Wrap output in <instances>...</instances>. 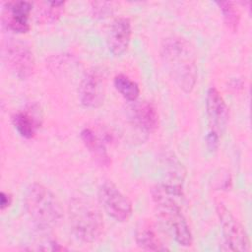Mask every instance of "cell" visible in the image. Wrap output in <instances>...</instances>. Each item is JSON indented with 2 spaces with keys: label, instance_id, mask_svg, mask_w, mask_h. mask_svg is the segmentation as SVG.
<instances>
[{
  "label": "cell",
  "instance_id": "6da1fadb",
  "mask_svg": "<svg viewBox=\"0 0 252 252\" xmlns=\"http://www.w3.org/2000/svg\"><path fill=\"white\" fill-rule=\"evenodd\" d=\"M160 56L177 86L185 93L191 92L197 79V65L190 43L180 36L166 37L160 46Z\"/></svg>",
  "mask_w": 252,
  "mask_h": 252
},
{
  "label": "cell",
  "instance_id": "7a4b0ae2",
  "mask_svg": "<svg viewBox=\"0 0 252 252\" xmlns=\"http://www.w3.org/2000/svg\"><path fill=\"white\" fill-rule=\"evenodd\" d=\"M181 195L182 188L165 183L156 185L152 189V198L157 212L171 231L176 242L182 246H190L193 238L178 203Z\"/></svg>",
  "mask_w": 252,
  "mask_h": 252
},
{
  "label": "cell",
  "instance_id": "3957f363",
  "mask_svg": "<svg viewBox=\"0 0 252 252\" xmlns=\"http://www.w3.org/2000/svg\"><path fill=\"white\" fill-rule=\"evenodd\" d=\"M27 215L40 230L56 227L63 219V208L58 198L40 183L31 184L25 194Z\"/></svg>",
  "mask_w": 252,
  "mask_h": 252
},
{
  "label": "cell",
  "instance_id": "277c9868",
  "mask_svg": "<svg viewBox=\"0 0 252 252\" xmlns=\"http://www.w3.org/2000/svg\"><path fill=\"white\" fill-rule=\"evenodd\" d=\"M68 219L73 233L83 242H94L102 234L103 217L97 206L87 197L77 196L70 200Z\"/></svg>",
  "mask_w": 252,
  "mask_h": 252
},
{
  "label": "cell",
  "instance_id": "5b68a950",
  "mask_svg": "<svg viewBox=\"0 0 252 252\" xmlns=\"http://www.w3.org/2000/svg\"><path fill=\"white\" fill-rule=\"evenodd\" d=\"M7 68L18 78L27 79L34 70V56L31 48L20 41H8L2 49Z\"/></svg>",
  "mask_w": 252,
  "mask_h": 252
},
{
  "label": "cell",
  "instance_id": "8992f818",
  "mask_svg": "<svg viewBox=\"0 0 252 252\" xmlns=\"http://www.w3.org/2000/svg\"><path fill=\"white\" fill-rule=\"evenodd\" d=\"M98 200L104 211L117 221H126L132 215L133 206L131 201L125 196L111 181L103 182L98 188Z\"/></svg>",
  "mask_w": 252,
  "mask_h": 252
},
{
  "label": "cell",
  "instance_id": "52a82bcc",
  "mask_svg": "<svg viewBox=\"0 0 252 252\" xmlns=\"http://www.w3.org/2000/svg\"><path fill=\"white\" fill-rule=\"evenodd\" d=\"M217 214L220 219L221 231L230 250L250 251V241L243 225L234 218L230 211L222 204H218Z\"/></svg>",
  "mask_w": 252,
  "mask_h": 252
},
{
  "label": "cell",
  "instance_id": "ba28073f",
  "mask_svg": "<svg viewBox=\"0 0 252 252\" xmlns=\"http://www.w3.org/2000/svg\"><path fill=\"white\" fill-rule=\"evenodd\" d=\"M32 10V3L30 1L6 2L2 9L3 25L15 32H27L31 28L29 19Z\"/></svg>",
  "mask_w": 252,
  "mask_h": 252
},
{
  "label": "cell",
  "instance_id": "9c48e42d",
  "mask_svg": "<svg viewBox=\"0 0 252 252\" xmlns=\"http://www.w3.org/2000/svg\"><path fill=\"white\" fill-rule=\"evenodd\" d=\"M206 111L211 131L220 134L224 132L229 120L228 107L220 93L215 87L208 89L206 94Z\"/></svg>",
  "mask_w": 252,
  "mask_h": 252
},
{
  "label": "cell",
  "instance_id": "30bf717a",
  "mask_svg": "<svg viewBox=\"0 0 252 252\" xmlns=\"http://www.w3.org/2000/svg\"><path fill=\"white\" fill-rule=\"evenodd\" d=\"M79 98L81 103L90 108L99 106L104 98V86L101 77L95 72H88L79 86Z\"/></svg>",
  "mask_w": 252,
  "mask_h": 252
},
{
  "label": "cell",
  "instance_id": "8fae6325",
  "mask_svg": "<svg viewBox=\"0 0 252 252\" xmlns=\"http://www.w3.org/2000/svg\"><path fill=\"white\" fill-rule=\"evenodd\" d=\"M132 35L131 21L127 17L116 18L110 27L107 36L109 51L115 55H122L128 48Z\"/></svg>",
  "mask_w": 252,
  "mask_h": 252
},
{
  "label": "cell",
  "instance_id": "7c38bea8",
  "mask_svg": "<svg viewBox=\"0 0 252 252\" xmlns=\"http://www.w3.org/2000/svg\"><path fill=\"white\" fill-rule=\"evenodd\" d=\"M132 119L138 128L147 133H154L159 125V115L156 105L147 100L134 105Z\"/></svg>",
  "mask_w": 252,
  "mask_h": 252
},
{
  "label": "cell",
  "instance_id": "4fadbf2b",
  "mask_svg": "<svg viewBox=\"0 0 252 252\" xmlns=\"http://www.w3.org/2000/svg\"><path fill=\"white\" fill-rule=\"evenodd\" d=\"M81 139L86 148L92 155L94 161L99 166H109L111 159L102 140L90 128H84L81 131Z\"/></svg>",
  "mask_w": 252,
  "mask_h": 252
},
{
  "label": "cell",
  "instance_id": "5bb4252c",
  "mask_svg": "<svg viewBox=\"0 0 252 252\" xmlns=\"http://www.w3.org/2000/svg\"><path fill=\"white\" fill-rule=\"evenodd\" d=\"M12 123L17 132L26 139L33 138L40 126L39 119L28 110L16 112L12 116Z\"/></svg>",
  "mask_w": 252,
  "mask_h": 252
},
{
  "label": "cell",
  "instance_id": "9a60e30c",
  "mask_svg": "<svg viewBox=\"0 0 252 252\" xmlns=\"http://www.w3.org/2000/svg\"><path fill=\"white\" fill-rule=\"evenodd\" d=\"M137 245L148 251H164L167 248L163 245L156 230L149 224H141L135 232Z\"/></svg>",
  "mask_w": 252,
  "mask_h": 252
},
{
  "label": "cell",
  "instance_id": "2e32d148",
  "mask_svg": "<svg viewBox=\"0 0 252 252\" xmlns=\"http://www.w3.org/2000/svg\"><path fill=\"white\" fill-rule=\"evenodd\" d=\"M64 5L65 2L63 1L40 2L35 13L37 23L52 24L56 22L64 12Z\"/></svg>",
  "mask_w": 252,
  "mask_h": 252
},
{
  "label": "cell",
  "instance_id": "e0dca14e",
  "mask_svg": "<svg viewBox=\"0 0 252 252\" xmlns=\"http://www.w3.org/2000/svg\"><path fill=\"white\" fill-rule=\"evenodd\" d=\"M114 87L117 92L127 100L135 101L140 94L138 84L124 74H118L114 77Z\"/></svg>",
  "mask_w": 252,
  "mask_h": 252
},
{
  "label": "cell",
  "instance_id": "ac0fdd59",
  "mask_svg": "<svg viewBox=\"0 0 252 252\" xmlns=\"http://www.w3.org/2000/svg\"><path fill=\"white\" fill-rule=\"evenodd\" d=\"M217 4L220 8L223 20L227 28L232 32L237 31L239 21H240V14L235 4L230 1H221V2H218Z\"/></svg>",
  "mask_w": 252,
  "mask_h": 252
},
{
  "label": "cell",
  "instance_id": "d6986e66",
  "mask_svg": "<svg viewBox=\"0 0 252 252\" xmlns=\"http://www.w3.org/2000/svg\"><path fill=\"white\" fill-rule=\"evenodd\" d=\"M29 247L24 248L25 250H32V251H62V250H66L65 247L61 246L55 239L49 237V236H45V235H40L34 239L32 240V242H30Z\"/></svg>",
  "mask_w": 252,
  "mask_h": 252
},
{
  "label": "cell",
  "instance_id": "ffe728a7",
  "mask_svg": "<svg viewBox=\"0 0 252 252\" xmlns=\"http://www.w3.org/2000/svg\"><path fill=\"white\" fill-rule=\"evenodd\" d=\"M92 11L94 17L103 19L112 14L113 8L109 2H93Z\"/></svg>",
  "mask_w": 252,
  "mask_h": 252
},
{
  "label": "cell",
  "instance_id": "44dd1931",
  "mask_svg": "<svg viewBox=\"0 0 252 252\" xmlns=\"http://www.w3.org/2000/svg\"><path fill=\"white\" fill-rule=\"evenodd\" d=\"M220 144V135L214 131H211L206 136V145L209 151L214 152L219 148Z\"/></svg>",
  "mask_w": 252,
  "mask_h": 252
},
{
  "label": "cell",
  "instance_id": "7402d4cb",
  "mask_svg": "<svg viewBox=\"0 0 252 252\" xmlns=\"http://www.w3.org/2000/svg\"><path fill=\"white\" fill-rule=\"evenodd\" d=\"M12 203V196L9 193H6L4 191L1 192L0 195V208L1 210H5L6 208H8Z\"/></svg>",
  "mask_w": 252,
  "mask_h": 252
}]
</instances>
